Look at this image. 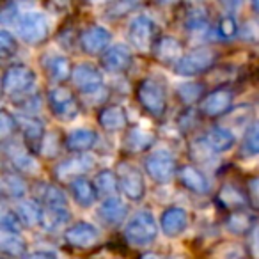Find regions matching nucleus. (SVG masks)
Returning a JSON list of instances; mask_svg holds the SVG:
<instances>
[{
	"label": "nucleus",
	"mask_w": 259,
	"mask_h": 259,
	"mask_svg": "<svg viewBox=\"0 0 259 259\" xmlns=\"http://www.w3.org/2000/svg\"><path fill=\"white\" fill-rule=\"evenodd\" d=\"M36 75L25 64H13L6 69L2 76V89L11 96H25L34 89Z\"/></svg>",
	"instance_id": "obj_2"
},
{
	"label": "nucleus",
	"mask_w": 259,
	"mask_h": 259,
	"mask_svg": "<svg viewBox=\"0 0 259 259\" xmlns=\"http://www.w3.org/2000/svg\"><path fill=\"white\" fill-rule=\"evenodd\" d=\"M23 259H57V255L52 250H36V252H32V254L25 255Z\"/></svg>",
	"instance_id": "obj_44"
},
{
	"label": "nucleus",
	"mask_w": 259,
	"mask_h": 259,
	"mask_svg": "<svg viewBox=\"0 0 259 259\" xmlns=\"http://www.w3.org/2000/svg\"><path fill=\"white\" fill-rule=\"evenodd\" d=\"M155 142V135L146 132L141 128L130 130L128 137H126V148L134 149V151H144V149L151 148Z\"/></svg>",
	"instance_id": "obj_29"
},
{
	"label": "nucleus",
	"mask_w": 259,
	"mask_h": 259,
	"mask_svg": "<svg viewBox=\"0 0 259 259\" xmlns=\"http://www.w3.org/2000/svg\"><path fill=\"white\" fill-rule=\"evenodd\" d=\"M100 217L107 224L115 226V224H119L126 217V204L119 197H115V195L105 199L100 206Z\"/></svg>",
	"instance_id": "obj_24"
},
{
	"label": "nucleus",
	"mask_w": 259,
	"mask_h": 259,
	"mask_svg": "<svg viewBox=\"0 0 259 259\" xmlns=\"http://www.w3.org/2000/svg\"><path fill=\"white\" fill-rule=\"evenodd\" d=\"M219 199L226 206H229V208H236V206L243 204V195H241L240 190H238L236 187H233V185H226V187L222 188V192H220Z\"/></svg>",
	"instance_id": "obj_35"
},
{
	"label": "nucleus",
	"mask_w": 259,
	"mask_h": 259,
	"mask_svg": "<svg viewBox=\"0 0 259 259\" xmlns=\"http://www.w3.org/2000/svg\"><path fill=\"white\" fill-rule=\"evenodd\" d=\"M98 238H100V231L89 222H78L66 231V241L73 247H91L96 243Z\"/></svg>",
	"instance_id": "obj_11"
},
{
	"label": "nucleus",
	"mask_w": 259,
	"mask_h": 259,
	"mask_svg": "<svg viewBox=\"0 0 259 259\" xmlns=\"http://www.w3.org/2000/svg\"><path fill=\"white\" fill-rule=\"evenodd\" d=\"M15 126H16V121L9 112H6V110L0 112V134H2V137L8 139L9 135L15 132Z\"/></svg>",
	"instance_id": "obj_41"
},
{
	"label": "nucleus",
	"mask_w": 259,
	"mask_h": 259,
	"mask_svg": "<svg viewBox=\"0 0 259 259\" xmlns=\"http://www.w3.org/2000/svg\"><path fill=\"white\" fill-rule=\"evenodd\" d=\"M248 188H250V195H252V199H254V204L259 208V178H254V180H250V183H248Z\"/></svg>",
	"instance_id": "obj_45"
},
{
	"label": "nucleus",
	"mask_w": 259,
	"mask_h": 259,
	"mask_svg": "<svg viewBox=\"0 0 259 259\" xmlns=\"http://www.w3.org/2000/svg\"><path fill=\"white\" fill-rule=\"evenodd\" d=\"M227 226L233 233H245L250 227V219L245 213H233L227 220Z\"/></svg>",
	"instance_id": "obj_37"
},
{
	"label": "nucleus",
	"mask_w": 259,
	"mask_h": 259,
	"mask_svg": "<svg viewBox=\"0 0 259 259\" xmlns=\"http://www.w3.org/2000/svg\"><path fill=\"white\" fill-rule=\"evenodd\" d=\"M156 234H158V226H156L153 213L148 211V209H142L135 217H132L124 227V238L137 247L153 243Z\"/></svg>",
	"instance_id": "obj_1"
},
{
	"label": "nucleus",
	"mask_w": 259,
	"mask_h": 259,
	"mask_svg": "<svg viewBox=\"0 0 259 259\" xmlns=\"http://www.w3.org/2000/svg\"><path fill=\"white\" fill-rule=\"evenodd\" d=\"M94 167V160L91 156H73V158L66 160V162L59 163L55 174H57L59 180H78L82 178L80 174L87 172Z\"/></svg>",
	"instance_id": "obj_13"
},
{
	"label": "nucleus",
	"mask_w": 259,
	"mask_h": 259,
	"mask_svg": "<svg viewBox=\"0 0 259 259\" xmlns=\"http://www.w3.org/2000/svg\"><path fill=\"white\" fill-rule=\"evenodd\" d=\"M155 22H153L149 16L146 15H139L135 16L132 22H130V29H128V37L130 43L134 45L139 50H148L153 45L155 39Z\"/></svg>",
	"instance_id": "obj_8"
},
{
	"label": "nucleus",
	"mask_w": 259,
	"mask_h": 259,
	"mask_svg": "<svg viewBox=\"0 0 259 259\" xmlns=\"http://www.w3.org/2000/svg\"><path fill=\"white\" fill-rule=\"evenodd\" d=\"M254 9L255 11H259V2H254Z\"/></svg>",
	"instance_id": "obj_48"
},
{
	"label": "nucleus",
	"mask_w": 259,
	"mask_h": 259,
	"mask_svg": "<svg viewBox=\"0 0 259 259\" xmlns=\"http://www.w3.org/2000/svg\"><path fill=\"white\" fill-rule=\"evenodd\" d=\"M45 66H47V71L50 75V78L55 80V82H62V80H66L73 73L69 61L64 55H52L50 59H47Z\"/></svg>",
	"instance_id": "obj_26"
},
{
	"label": "nucleus",
	"mask_w": 259,
	"mask_h": 259,
	"mask_svg": "<svg viewBox=\"0 0 259 259\" xmlns=\"http://www.w3.org/2000/svg\"><path fill=\"white\" fill-rule=\"evenodd\" d=\"M119 188L130 201H141L146 194L142 172L134 165H121L119 167Z\"/></svg>",
	"instance_id": "obj_7"
},
{
	"label": "nucleus",
	"mask_w": 259,
	"mask_h": 259,
	"mask_svg": "<svg viewBox=\"0 0 259 259\" xmlns=\"http://www.w3.org/2000/svg\"><path fill=\"white\" fill-rule=\"evenodd\" d=\"M0 187H2V194L8 195L11 199H20L25 195L27 187L25 181L15 172H4L2 180H0Z\"/></svg>",
	"instance_id": "obj_27"
},
{
	"label": "nucleus",
	"mask_w": 259,
	"mask_h": 259,
	"mask_svg": "<svg viewBox=\"0 0 259 259\" xmlns=\"http://www.w3.org/2000/svg\"><path fill=\"white\" fill-rule=\"evenodd\" d=\"M4 153L11 163L20 170H25V172H37L39 169V163L30 156V153L23 148L18 142H6L4 144Z\"/></svg>",
	"instance_id": "obj_14"
},
{
	"label": "nucleus",
	"mask_w": 259,
	"mask_h": 259,
	"mask_svg": "<svg viewBox=\"0 0 259 259\" xmlns=\"http://www.w3.org/2000/svg\"><path fill=\"white\" fill-rule=\"evenodd\" d=\"M141 259H163V257H160L158 254H153V252H148V254H144Z\"/></svg>",
	"instance_id": "obj_47"
},
{
	"label": "nucleus",
	"mask_w": 259,
	"mask_h": 259,
	"mask_svg": "<svg viewBox=\"0 0 259 259\" xmlns=\"http://www.w3.org/2000/svg\"><path fill=\"white\" fill-rule=\"evenodd\" d=\"M155 55L160 61L174 62V66H176L183 57V50H181V45L176 37L163 36L155 43Z\"/></svg>",
	"instance_id": "obj_20"
},
{
	"label": "nucleus",
	"mask_w": 259,
	"mask_h": 259,
	"mask_svg": "<svg viewBox=\"0 0 259 259\" xmlns=\"http://www.w3.org/2000/svg\"><path fill=\"white\" fill-rule=\"evenodd\" d=\"M110 39H112V34L105 27L93 25L83 30L82 37H80V43H82V48L87 54H100V52H103L108 47Z\"/></svg>",
	"instance_id": "obj_12"
},
{
	"label": "nucleus",
	"mask_w": 259,
	"mask_h": 259,
	"mask_svg": "<svg viewBox=\"0 0 259 259\" xmlns=\"http://www.w3.org/2000/svg\"><path fill=\"white\" fill-rule=\"evenodd\" d=\"M0 248L8 255H22L23 250H25V243H23V238L20 236V233H6V231H2Z\"/></svg>",
	"instance_id": "obj_31"
},
{
	"label": "nucleus",
	"mask_w": 259,
	"mask_h": 259,
	"mask_svg": "<svg viewBox=\"0 0 259 259\" xmlns=\"http://www.w3.org/2000/svg\"><path fill=\"white\" fill-rule=\"evenodd\" d=\"M15 50H16L15 37H13L8 30H2V32H0V52H2V55L8 57V55H11Z\"/></svg>",
	"instance_id": "obj_42"
},
{
	"label": "nucleus",
	"mask_w": 259,
	"mask_h": 259,
	"mask_svg": "<svg viewBox=\"0 0 259 259\" xmlns=\"http://www.w3.org/2000/svg\"><path fill=\"white\" fill-rule=\"evenodd\" d=\"M20 16L22 15H18V6L16 4H8L4 9H2V15H0V18H2V22L4 23H11V22H18L20 20Z\"/></svg>",
	"instance_id": "obj_43"
},
{
	"label": "nucleus",
	"mask_w": 259,
	"mask_h": 259,
	"mask_svg": "<svg viewBox=\"0 0 259 259\" xmlns=\"http://www.w3.org/2000/svg\"><path fill=\"white\" fill-rule=\"evenodd\" d=\"M37 194L39 199L47 204V208H54V206H66V195L62 194L61 188H57L55 185L41 183L37 187Z\"/></svg>",
	"instance_id": "obj_30"
},
{
	"label": "nucleus",
	"mask_w": 259,
	"mask_h": 259,
	"mask_svg": "<svg viewBox=\"0 0 259 259\" xmlns=\"http://www.w3.org/2000/svg\"><path fill=\"white\" fill-rule=\"evenodd\" d=\"M187 224H188V215L180 206H172V208L163 211L162 229L167 236H178L180 233H183Z\"/></svg>",
	"instance_id": "obj_17"
},
{
	"label": "nucleus",
	"mask_w": 259,
	"mask_h": 259,
	"mask_svg": "<svg viewBox=\"0 0 259 259\" xmlns=\"http://www.w3.org/2000/svg\"><path fill=\"white\" fill-rule=\"evenodd\" d=\"M180 178H181V183H183L188 190L195 192V194H206V192L209 190V183H208V180H206V176L201 170L192 165H185L183 169L180 170Z\"/></svg>",
	"instance_id": "obj_23"
},
{
	"label": "nucleus",
	"mask_w": 259,
	"mask_h": 259,
	"mask_svg": "<svg viewBox=\"0 0 259 259\" xmlns=\"http://www.w3.org/2000/svg\"><path fill=\"white\" fill-rule=\"evenodd\" d=\"M0 224H2V231H6V233H20V219L16 213L4 211Z\"/></svg>",
	"instance_id": "obj_40"
},
{
	"label": "nucleus",
	"mask_w": 259,
	"mask_h": 259,
	"mask_svg": "<svg viewBox=\"0 0 259 259\" xmlns=\"http://www.w3.org/2000/svg\"><path fill=\"white\" fill-rule=\"evenodd\" d=\"M219 34L226 39H231L238 34V25H236V20L233 16H224L219 23Z\"/></svg>",
	"instance_id": "obj_38"
},
{
	"label": "nucleus",
	"mask_w": 259,
	"mask_h": 259,
	"mask_svg": "<svg viewBox=\"0 0 259 259\" xmlns=\"http://www.w3.org/2000/svg\"><path fill=\"white\" fill-rule=\"evenodd\" d=\"M231 103H233V93L227 89H217L202 100L201 110L209 117H217V115H222L226 110H229Z\"/></svg>",
	"instance_id": "obj_15"
},
{
	"label": "nucleus",
	"mask_w": 259,
	"mask_h": 259,
	"mask_svg": "<svg viewBox=\"0 0 259 259\" xmlns=\"http://www.w3.org/2000/svg\"><path fill=\"white\" fill-rule=\"evenodd\" d=\"M94 188L100 195H105V197H114L115 190H117V185H119V180L110 172V170H101L100 174L96 176L94 180Z\"/></svg>",
	"instance_id": "obj_32"
},
{
	"label": "nucleus",
	"mask_w": 259,
	"mask_h": 259,
	"mask_svg": "<svg viewBox=\"0 0 259 259\" xmlns=\"http://www.w3.org/2000/svg\"><path fill=\"white\" fill-rule=\"evenodd\" d=\"M243 148L248 155H259V121L248 126L243 139Z\"/></svg>",
	"instance_id": "obj_34"
},
{
	"label": "nucleus",
	"mask_w": 259,
	"mask_h": 259,
	"mask_svg": "<svg viewBox=\"0 0 259 259\" xmlns=\"http://www.w3.org/2000/svg\"><path fill=\"white\" fill-rule=\"evenodd\" d=\"M20 124H22L23 134H25V137L29 139V141H32V142L41 141V137H43V124H41L36 117H32V115L27 117L25 115V117L20 119Z\"/></svg>",
	"instance_id": "obj_33"
},
{
	"label": "nucleus",
	"mask_w": 259,
	"mask_h": 259,
	"mask_svg": "<svg viewBox=\"0 0 259 259\" xmlns=\"http://www.w3.org/2000/svg\"><path fill=\"white\" fill-rule=\"evenodd\" d=\"M236 139H234L233 132H229L227 128H220V126H215V128L208 130L204 135V144L208 146L211 151L217 153H224L229 151L234 146Z\"/></svg>",
	"instance_id": "obj_18"
},
{
	"label": "nucleus",
	"mask_w": 259,
	"mask_h": 259,
	"mask_svg": "<svg viewBox=\"0 0 259 259\" xmlns=\"http://www.w3.org/2000/svg\"><path fill=\"white\" fill-rule=\"evenodd\" d=\"M139 101L153 115H163L167 108L165 87L155 78H144L139 85Z\"/></svg>",
	"instance_id": "obj_4"
},
{
	"label": "nucleus",
	"mask_w": 259,
	"mask_h": 259,
	"mask_svg": "<svg viewBox=\"0 0 259 259\" xmlns=\"http://www.w3.org/2000/svg\"><path fill=\"white\" fill-rule=\"evenodd\" d=\"M73 83L82 91L83 94H94L101 89L103 85V76L101 71L96 66L89 64V62H80L73 68L71 73Z\"/></svg>",
	"instance_id": "obj_9"
},
{
	"label": "nucleus",
	"mask_w": 259,
	"mask_h": 259,
	"mask_svg": "<svg viewBox=\"0 0 259 259\" xmlns=\"http://www.w3.org/2000/svg\"><path fill=\"white\" fill-rule=\"evenodd\" d=\"M213 259H247V255L240 245H222L215 250Z\"/></svg>",
	"instance_id": "obj_36"
},
{
	"label": "nucleus",
	"mask_w": 259,
	"mask_h": 259,
	"mask_svg": "<svg viewBox=\"0 0 259 259\" xmlns=\"http://www.w3.org/2000/svg\"><path fill=\"white\" fill-rule=\"evenodd\" d=\"M16 215H18L20 222L25 226L32 227L41 224V217H43V209L37 206V202L34 201H22L16 208Z\"/></svg>",
	"instance_id": "obj_28"
},
{
	"label": "nucleus",
	"mask_w": 259,
	"mask_h": 259,
	"mask_svg": "<svg viewBox=\"0 0 259 259\" xmlns=\"http://www.w3.org/2000/svg\"><path fill=\"white\" fill-rule=\"evenodd\" d=\"M96 141H98V135L94 130L78 128V130H73L71 134L68 135V139H66V148L73 153H85L96 144Z\"/></svg>",
	"instance_id": "obj_19"
},
{
	"label": "nucleus",
	"mask_w": 259,
	"mask_h": 259,
	"mask_svg": "<svg viewBox=\"0 0 259 259\" xmlns=\"http://www.w3.org/2000/svg\"><path fill=\"white\" fill-rule=\"evenodd\" d=\"M101 62H103V68L108 69V71L121 73L132 62V54H130L128 47H124V45H114V47H110L105 52Z\"/></svg>",
	"instance_id": "obj_16"
},
{
	"label": "nucleus",
	"mask_w": 259,
	"mask_h": 259,
	"mask_svg": "<svg viewBox=\"0 0 259 259\" xmlns=\"http://www.w3.org/2000/svg\"><path fill=\"white\" fill-rule=\"evenodd\" d=\"M69 187H71V194H73V197H75V201L78 202L82 208H89V206H93L94 202H96L98 192H96V188H94V185H91L85 178H78V180L71 181Z\"/></svg>",
	"instance_id": "obj_25"
},
{
	"label": "nucleus",
	"mask_w": 259,
	"mask_h": 259,
	"mask_svg": "<svg viewBox=\"0 0 259 259\" xmlns=\"http://www.w3.org/2000/svg\"><path fill=\"white\" fill-rule=\"evenodd\" d=\"M201 85L199 83H183V85L178 89V93H180V96L183 98V101H187V103H192V101L199 100V96H201Z\"/></svg>",
	"instance_id": "obj_39"
},
{
	"label": "nucleus",
	"mask_w": 259,
	"mask_h": 259,
	"mask_svg": "<svg viewBox=\"0 0 259 259\" xmlns=\"http://www.w3.org/2000/svg\"><path fill=\"white\" fill-rule=\"evenodd\" d=\"M213 61H215V54L213 50L206 47L201 48H195V50L188 52L181 57V61L174 66L178 75H183V76H192V75H197V73L206 71L208 68H211Z\"/></svg>",
	"instance_id": "obj_5"
},
{
	"label": "nucleus",
	"mask_w": 259,
	"mask_h": 259,
	"mask_svg": "<svg viewBox=\"0 0 259 259\" xmlns=\"http://www.w3.org/2000/svg\"><path fill=\"white\" fill-rule=\"evenodd\" d=\"M18 27V34L25 43L29 45H37L48 36V20L43 13L39 11H27L20 16V20L16 22Z\"/></svg>",
	"instance_id": "obj_3"
},
{
	"label": "nucleus",
	"mask_w": 259,
	"mask_h": 259,
	"mask_svg": "<svg viewBox=\"0 0 259 259\" xmlns=\"http://www.w3.org/2000/svg\"><path fill=\"white\" fill-rule=\"evenodd\" d=\"M48 103H50L54 114L61 119H66V121L68 119H75L76 114H78V105H76L75 96L66 87H54L48 93Z\"/></svg>",
	"instance_id": "obj_10"
},
{
	"label": "nucleus",
	"mask_w": 259,
	"mask_h": 259,
	"mask_svg": "<svg viewBox=\"0 0 259 259\" xmlns=\"http://www.w3.org/2000/svg\"><path fill=\"white\" fill-rule=\"evenodd\" d=\"M69 222V211L66 206H54V208L43 209V217H41V224L45 231L48 233H55L61 227H64Z\"/></svg>",
	"instance_id": "obj_22"
},
{
	"label": "nucleus",
	"mask_w": 259,
	"mask_h": 259,
	"mask_svg": "<svg viewBox=\"0 0 259 259\" xmlns=\"http://www.w3.org/2000/svg\"><path fill=\"white\" fill-rule=\"evenodd\" d=\"M252 252L254 255L259 259V226L254 229V234H252Z\"/></svg>",
	"instance_id": "obj_46"
},
{
	"label": "nucleus",
	"mask_w": 259,
	"mask_h": 259,
	"mask_svg": "<svg viewBox=\"0 0 259 259\" xmlns=\"http://www.w3.org/2000/svg\"><path fill=\"white\" fill-rule=\"evenodd\" d=\"M146 170L158 183H167L176 172V160L167 149H156L146 158Z\"/></svg>",
	"instance_id": "obj_6"
},
{
	"label": "nucleus",
	"mask_w": 259,
	"mask_h": 259,
	"mask_svg": "<svg viewBox=\"0 0 259 259\" xmlns=\"http://www.w3.org/2000/svg\"><path fill=\"white\" fill-rule=\"evenodd\" d=\"M98 121L107 132H119V130H122L126 126L128 119H126L124 108L119 107V105H110V107H105L100 112Z\"/></svg>",
	"instance_id": "obj_21"
}]
</instances>
